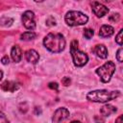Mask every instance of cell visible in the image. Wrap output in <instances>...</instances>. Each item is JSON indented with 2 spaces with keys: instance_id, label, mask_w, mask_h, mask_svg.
Wrapping results in <instances>:
<instances>
[{
  "instance_id": "obj_1",
  "label": "cell",
  "mask_w": 123,
  "mask_h": 123,
  "mask_svg": "<svg viewBox=\"0 0 123 123\" xmlns=\"http://www.w3.org/2000/svg\"><path fill=\"white\" fill-rule=\"evenodd\" d=\"M44 46L53 53H59L62 52L65 47V39L62 34H48L44 40H43Z\"/></svg>"
},
{
  "instance_id": "obj_2",
  "label": "cell",
  "mask_w": 123,
  "mask_h": 123,
  "mask_svg": "<svg viewBox=\"0 0 123 123\" xmlns=\"http://www.w3.org/2000/svg\"><path fill=\"white\" fill-rule=\"evenodd\" d=\"M119 95H120L119 91H108L106 89H100V90H93L88 92L86 98L87 100L92 102L106 103L112 99H115Z\"/></svg>"
},
{
  "instance_id": "obj_3",
  "label": "cell",
  "mask_w": 123,
  "mask_h": 123,
  "mask_svg": "<svg viewBox=\"0 0 123 123\" xmlns=\"http://www.w3.org/2000/svg\"><path fill=\"white\" fill-rule=\"evenodd\" d=\"M65 22L69 26H78V25H83L86 24L88 20V17L84 14L81 12L77 11H71L68 12L64 17Z\"/></svg>"
},
{
  "instance_id": "obj_4",
  "label": "cell",
  "mask_w": 123,
  "mask_h": 123,
  "mask_svg": "<svg viewBox=\"0 0 123 123\" xmlns=\"http://www.w3.org/2000/svg\"><path fill=\"white\" fill-rule=\"evenodd\" d=\"M114 71H115V64L112 62H107L98 69H96V73L100 76L102 82L104 83H108L111 80Z\"/></svg>"
},
{
  "instance_id": "obj_5",
  "label": "cell",
  "mask_w": 123,
  "mask_h": 123,
  "mask_svg": "<svg viewBox=\"0 0 123 123\" xmlns=\"http://www.w3.org/2000/svg\"><path fill=\"white\" fill-rule=\"evenodd\" d=\"M70 51H71L73 62L76 66H83L87 62L88 57L86 53H84V52H82L78 49H73V50H70Z\"/></svg>"
},
{
  "instance_id": "obj_6",
  "label": "cell",
  "mask_w": 123,
  "mask_h": 123,
  "mask_svg": "<svg viewBox=\"0 0 123 123\" xmlns=\"http://www.w3.org/2000/svg\"><path fill=\"white\" fill-rule=\"evenodd\" d=\"M22 22L25 28L29 30H34L36 28L35 22V14L31 11H26L22 15Z\"/></svg>"
},
{
  "instance_id": "obj_7",
  "label": "cell",
  "mask_w": 123,
  "mask_h": 123,
  "mask_svg": "<svg viewBox=\"0 0 123 123\" xmlns=\"http://www.w3.org/2000/svg\"><path fill=\"white\" fill-rule=\"evenodd\" d=\"M91 7H92V12L98 17H102V16H104L105 14H107L109 12V9L106 6H104L103 4L99 3V2L93 1L91 3Z\"/></svg>"
},
{
  "instance_id": "obj_8",
  "label": "cell",
  "mask_w": 123,
  "mask_h": 123,
  "mask_svg": "<svg viewBox=\"0 0 123 123\" xmlns=\"http://www.w3.org/2000/svg\"><path fill=\"white\" fill-rule=\"evenodd\" d=\"M69 116V111L67 109L65 108H59L55 112H54V115H53V122L54 123H59L64 119H66L67 117Z\"/></svg>"
},
{
  "instance_id": "obj_9",
  "label": "cell",
  "mask_w": 123,
  "mask_h": 123,
  "mask_svg": "<svg viewBox=\"0 0 123 123\" xmlns=\"http://www.w3.org/2000/svg\"><path fill=\"white\" fill-rule=\"evenodd\" d=\"M1 88L4 91H8V92H13L15 90L18 89L19 85L15 82H12V81H5L1 84Z\"/></svg>"
},
{
  "instance_id": "obj_10",
  "label": "cell",
  "mask_w": 123,
  "mask_h": 123,
  "mask_svg": "<svg viewBox=\"0 0 123 123\" xmlns=\"http://www.w3.org/2000/svg\"><path fill=\"white\" fill-rule=\"evenodd\" d=\"M25 58L26 60L29 62H32V63H37L39 60V55L38 53L34 50V49H30L28 51H26L25 53Z\"/></svg>"
},
{
  "instance_id": "obj_11",
  "label": "cell",
  "mask_w": 123,
  "mask_h": 123,
  "mask_svg": "<svg viewBox=\"0 0 123 123\" xmlns=\"http://www.w3.org/2000/svg\"><path fill=\"white\" fill-rule=\"evenodd\" d=\"M93 52L101 59H106L108 57V50L106 48L105 45L103 44H99V45H96L94 48H93Z\"/></svg>"
},
{
  "instance_id": "obj_12",
  "label": "cell",
  "mask_w": 123,
  "mask_h": 123,
  "mask_svg": "<svg viewBox=\"0 0 123 123\" xmlns=\"http://www.w3.org/2000/svg\"><path fill=\"white\" fill-rule=\"evenodd\" d=\"M114 32V29L110 26V25H103L101 28H100V31H99V36L102 37H111Z\"/></svg>"
},
{
  "instance_id": "obj_13",
  "label": "cell",
  "mask_w": 123,
  "mask_h": 123,
  "mask_svg": "<svg viewBox=\"0 0 123 123\" xmlns=\"http://www.w3.org/2000/svg\"><path fill=\"white\" fill-rule=\"evenodd\" d=\"M11 56H12L13 62H20V60H21V49L18 45H15L12 48Z\"/></svg>"
},
{
  "instance_id": "obj_14",
  "label": "cell",
  "mask_w": 123,
  "mask_h": 123,
  "mask_svg": "<svg viewBox=\"0 0 123 123\" xmlns=\"http://www.w3.org/2000/svg\"><path fill=\"white\" fill-rule=\"evenodd\" d=\"M100 112L104 116H109V115L116 112V108L113 107V106H111V105H105V106H103L101 108Z\"/></svg>"
},
{
  "instance_id": "obj_15",
  "label": "cell",
  "mask_w": 123,
  "mask_h": 123,
  "mask_svg": "<svg viewBox=\"0 0 123 123\" xmlns=\"http://www.w3.org/2000/svg\"><path fill=\"white\" fill-rule=\"evenodd\" d=\"M35 37H36V34H35L34 32H31V31L25 32V33H23V34L20 36V38H21L22 40H31V39H33V38H35Z\"/></svg>"
},
{
  "instance_id": "obj_16",
  "label": "cell",
  "mask_w": 123,
  "mask_h": 123,
  "mask_svg": "<svg viewBox=\"0 0 123 123\" xmlns=\"http://www.w3.org/2000/svg\"><path fill=\"white\" fill-rule=\"evenodd\" d=\"M93 34H94V32H93V30H92V29L87 28V29H85V30H84V36H85L87 39L91 38V37H92V36H93Z\"/></svg>"
},
{
  "instance_id": "obj_17",
  "label": "cell",
  "mask_w": 123,
  "mask_h": 123,
  "mask_svg": "<svg viewBox=\"0 0 123 123\" xmlns=\"http://www.w3.org/2000/svg\"><path fill=\"white\" fill-rule=\"evenodd\" d=\"M0 23L4 26H10L12 23V18H8V17H4L0 20Z\"/></svg>"
},
{
  "instance_id": "obj_18",
  "label": "cell",
  "mask_w": 123,
  "mask_h": 123,
  "mask_svg": "<svg viewBox=\"0 0 123 123\" xmlns=\"http://www.w3.org/2000/svg\"><path fill=\"white\" fill-rule=\"evenodd\" d=\"M119 19H120L119 13H112V14L110 15V17H109V20L111 21V22H118Z\"/></svg>"
},
{
  "instance_id": "obj_19",
  "label": "cell",
  "mask_w": 123,
  "mask_h": 123,
  "mask_svg": "<svg viewBox=\"0 0 123 123\" xmlns=\"http://www.w3.org/2000/svg\"><path fill=\"white\" fill-rule=\"evenodd\" d=\"M115 41L119 44V45H122V30L119 31V33L117 34L116 37H115Z\"/></svg>"
},
{
  "instance_id": "obj_20",
  "label": "cell",
  "mask_w": 123,
  "mask_h": 123,
  "mask_svg": "<svg viewBox=\"0 0 123 123\" xmlns=\"http://www.w3.org/2000/svg\"><path fill=\"white\" fill-rule=\"evenodd\" d=\"M122 52H123V49H122V47H120L116 53V59L119 62H122Z\"/></svg>"
},
{
  "instance_id": "obj_21",
  "label": "cell",
  "mask_w": 123,
  "mask_h": 123,
  "mask_svg": "<svg viewBox=\"0 0 123 123\" xmlns=\"http://www.w3.org/2000/svg\"><path fill=\"white\" fill-rule=\"evenodd\" d=\"M46 24H47L48 26H54V25H56V20H55V18H54L53 16H50V17L46 20Z\"/></svg>"
},
{
  "instance_id": "obj_22",
  "label": "cell",
  "mask_w": 123,
  "mask_h": 123,
  "mask_svg": "<svg viewBox=\"0 0 123 123\" xmlns=\"http://www.w3.org/2000/svg\"><path fill=\"white\" fill-rule=\"evenodd\" d=\"M0 123H10L9 120L7 119L6 115L2 112H0Z\"/></svg>"
},
{
  "instance_id": "obj_23",
  "label": "cell",
  "mask_w": 123,
  "mask_h": 123,
  "mask_svg": "<svg viewBox=\"0 0 123 123\" xmlns=\"http://www.w3.org/2000/svg\"><path fill=\"white\" fill-rule=\"evenodd\" d=\"M70 78L69 77H64V78H62V85L63 86H68L69 84H70Z\"/></svg>"
},
{
  "instance_id": "obj_24",
  "label": "cell",
  "mask_w": 123,
  "mask_h": 123,
  "mask_svg": "<svg viewBox=\"0 0 123 123\" xmlns=\"http://www.w3.org/2000/svg\"><path fill=\"white\" fill-rule=\"evenodd\" d=\"M94 120H95L96 123H104V122H105L104 118H102V117L99 116V115H95V116H94Z\"/></svg>"
},
{
  "instance_id": "obj_25",
  "label": "cell",
  "mask_w": 123,
  "mask_h": 123,
  "mask_svg": "<svg viewBox=\"0 0 123 123\" xmlns=\"http://www.w3.org/2000/svg\"><path fill=\"white\" fill-rule=\"evenodd\" d=\"M73 49H78V41H77V40H73V41L71 42L70 50H73Z\"/></svg>"
},
{
  "instance_id": "obj_26",
  "label": "cell",
  "mask_w": 123,
  "mask_h": 123,
  "mask_svg": "<svg viewBox=\"0 0 123 123\" xmlns=\"http://www.w3.org/2000/svg\"><path fill=\"white\" fill-rule=\"evenodd\" d=\"M48 86L52 89H55V90H58V84L57 83H49Z\"/></svg>"
},
{
  "instance_id": "obj_27",
  "label": "cell",
  "mask_w": 123,
  "mask_h": 123,
  "mask_svg": "<svg viewBox=\"0 0 123 123\" xmlns=\"http://www.w3.org/2000/svg\"><path fill=\"white\" fill-rule=\"evenodd\" d=\"M1 62H2L3 64H8V63H9V58H8L7 56H5L4 58H2Z\"/></svg>"
},
{
  "instance_id": "obj_28",
  "label": "cell",
  "mask_w": 123,
  "mask_h": 123,
  "mask_svg": "<svg viewBox=\"0 0 123 123\" xmlns=\"http://www.w3.org/2000/svg\"><path fill=\"white\" fill-rule=\"evenodd\" d=\"M115 123H122V115H119V116L116 118Z\"/></svg>"
},
{
  "instance_id": "obj_29",
  "label": "cell",
  "mask_w": 123,
  "mask_h": 123,
  "mask_svg": "<svg viewBox=\"0 0 123 123\" xmlns=\"http://www.w3.org/2000/svg\"><path fill=\"white\" fill-rule=\"evenodd\" d=\"M35 111H35V112H36V114H38V113H40V112H41L40 109H37V107L35 109Z\"/></svg>"
},
{
  "instance_id": "obj_30",
  "label": "cell",
  "mask_w": 123,
  "mask_h": 123,
  "mask_svg": "<svg viewBox=\"0 0 123 123\" xmlns=\"http://www.w3.org/2000/svg\"><path fill=\"white\" fill-rule=\"evenodd\" d=\"M2 77H3V72H2L1 70H0V80L2 79Z\"/></svg>"
},
{
  "instance_id": "obj_31",
  "label": "cell",
  "mask_w": 123,
  "mask_h": 123,
  "mask_svg": "<svg viewBox=\"0 0 123 123\" xmlns=\"http://www.w3.org/2000/svg\"><path fill=\"white\" fill-rule=\"evenodd\" d=\"M71 123H81L80 121H73V122H71Z\"/></svg>"
}]
</instances>
